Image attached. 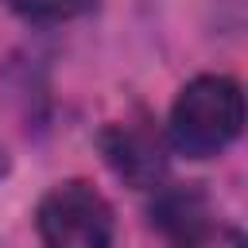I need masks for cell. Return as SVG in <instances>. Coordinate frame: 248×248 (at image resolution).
I'll return each instance as SVG.
<instances>
[{"instance_id":"cell-6","label":"cell","mask_w":248,"mask_h":248,"mask_svg":"<svg viewBox=\"0 0 248 248\" xmlns=\"http://www.w3.org/2000/svg\"><path fill=\"white\" fill-rule=\"evenodd\" d=\"M178 248H248V244H244V232L229 225H209L205 232H198L194 240H182Z\"/></svg>"},{"instance_id":"cell-7","label":"cell","mask_w":248,"mask_h":248,"mask_svg":"<svg viewBox=\"0 0 248 248\" xmlns=\"http://www.w3.org/2000/svg\"><path fill=\"white\" fill-rule=\"evenodd\" d=\"M8 170V155H4V147H0V174Z\"/></svg>"},{"instance_id":"cell-4","label":"cell","mask_w":248,"mask_h":248,"mask_svg":"<svg viewBox=\"0 0 248 248\" xmlns=\"http://www.w3.org/2000/svg\"><path fill=\"white\" fill-rule=\"evenodd\" d=\"M151 225L170 236L174 244L182 240H194L198 232H205L213 225V213H209V198L202 186L194 182H178V186H159L155 190V202H151Z\"/></svg>"},{"instance_id":"cell-5","label":"cell","mask_w":248,"mask_h":248,"mask_svg":"<svg viewBox=\"0 0 248 248\" xmlns=\"http://www.w3.org/2000/svg\"><path fill=\"white\" fill-rule=\"evenodd\" d=\"M8 4L27 19H74L97 8V0H8Z\"/></svg>"},{"instance_id":"cell-2","label":"cell","mask_w":248,"mask_h":248,"mask_svg":"<svg viewBox=\"0 0 248 248\" xmlns=\"http://www.w3.org/2000/svg\"><path fill=\"white\" fill-rule=\"evenodd\" d=\"M39 236L46 248H112L116 217L101 190L81 178L58 182L43 194L35 213Z\"/></svg>"},{"instance_id":"cell-3","label":"cell","mask_w":248,"mask_h":248,"mask_svg":"<svg viewBox=\"0 0 248 248\" xmlns=\"http://www.w3.org/2000/svg\"><path fill=\"white\" fill-rule=\"evenodd\" d=\"M101 151L108 167L136 190H155L167 174V143L147 120L108 124L101 132Z\"/></svg>"},{"instance_id":"cell-1","label":"cell","mask_w":248,"mask_h":248,"mask_svg":"<svg viewBox=\"0 0 248 248\" xmlns=\"http://www.w3.org/2000/svg\"><path fill=\"white\" fill-rule=\"evenodd\" d=\"M244 128V93L225 74H198L170 105V143L190 159L221 155Z\"/></svg>"}]
</instances>
